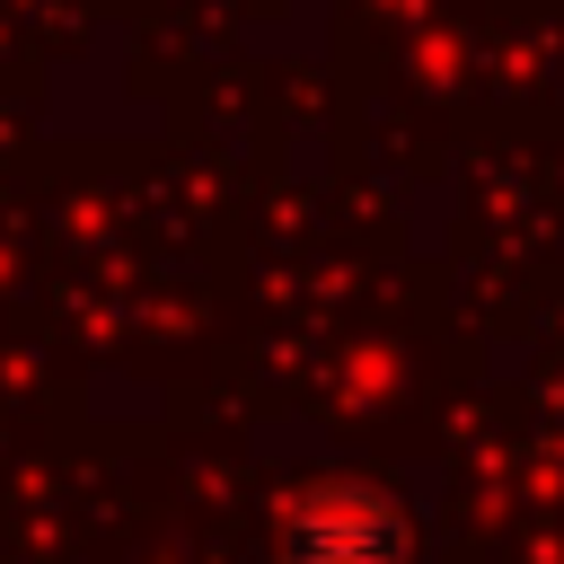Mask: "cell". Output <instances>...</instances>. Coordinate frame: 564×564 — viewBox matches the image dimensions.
<instances>
[{
	"instance_id": "cell-1",
	"label": "cell",
	"mask_w": 564,
	"mask_h": 564,
	"mask_svg": "<svg viewBox=\"0 0 564 564\" xmlns=\"http://www.w3.org/2000/svg\"><path fill=\"white\" fill-rule=\"evenodd\" d=\"M405 502L379 485H308L282 520L291 564H405Z\"/></svg>"
}]
</instances>
